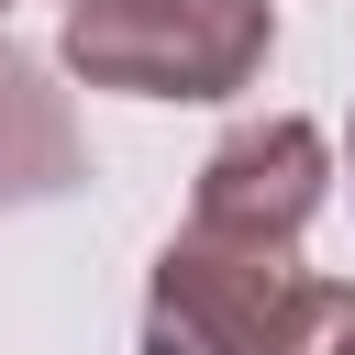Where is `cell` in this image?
I'll return each mask as SVG.
<instances>
[{
  "instance_id": "6da1fadb",
  "label": "cell",
  "mask_w": 355,
  "mask_h": 355,
  "mask_svg": "<svg viewBox=\"0 0 355 355\" xmlns=\"http://www.w3.org/2000/svg\"><path fill=\"white\" fill-rule=\"evenodd\" d=\"M355 288L300 266V244L178 222L144 277V355H311Z\"/></svg>"
},
{
  "instance_id": "7a4b0ae2",
  "label": "cell",
  "mask_w": 355,
  "mask_h": 355,
  "mask_svg": "<svg viewBox=\"0 0 355 355\" xmlns=\"http://www.w3.org/2000/svg\"><path fill=\"white\" fill-rule=\"evenodd\" d=\"M55 55L122 100H233L277 55V0H67Z\"/></svg>"
},
{
  "instance_id": "3957f363",
  "label": "cell",
  "mask_w": 355,
  "mask_h": 355,
  "mask_svg": "<svg viewBox=\"0 0 355 355\" xmlns=\"http://www.w3.org/2000/svg\"><path fill=\"white\" fill-rule=\"evenodd\" d=\"M322 200H333V144H322V122L266 111V122H233V133L200 155L189 222H211V233H255V244H300Z\"/></svg>"
},
{
  "instance_id": "277c9868",
  "label": "cell",
  "mask_w": 355,
  "mask_h": 355,
  "mask_svg": "<svg viewBox=\"0 0 355 355\" xmlns=\"http://www.w3.org/2000/svg\"><path fill=\"white\" fill-rule=\"evenodd\" d=\"M67 189H89V133H78L67 89L0 33V211H44Z\"/></svg>"
},
{
  "instance_id": "5b68a950",
  "label": "cell",
  "mask_w": 355,
  "mask_h": 355,
  "mask_svg": "<svg viewBox=\"0 0 355 355\" xmlns=\"http://www.w3.org/2000/svg\"><path fill=\"white\" fill-rule=\"evenodd\" d=\"M311 355H355V300H344V311H333V333H322V344H311Z\"/></svg>"
},
{
  "instance_id": "8992f818",
  "label": "cell",
  "mask_w": 355,
  "mask_h": 355,
  "mask_svg": "<svg viewBox=\"0 0 355 355\" xmlns=\"http://www.w3.org/2000/svg\"><path fill=\"white\" fill-rule=\"evenodd\" d=\"M333 178H355V111H344V155H333Z\"/></svg>"
},
{
  "instance_id": "52a82bcc",
  "label": "cell",
  "mask_w": 355,
  "mask_h": 355,
  "mask_svg": "<svg viewBox=\"0 0 355 355\" xmlns=\"http://www.w3.org/2000/svg\"><path fill=\"white\" fill-rule=\"evenodd\" d=\"M0 11H11V0H0Z\"/></svg>"
}]
</instances>
